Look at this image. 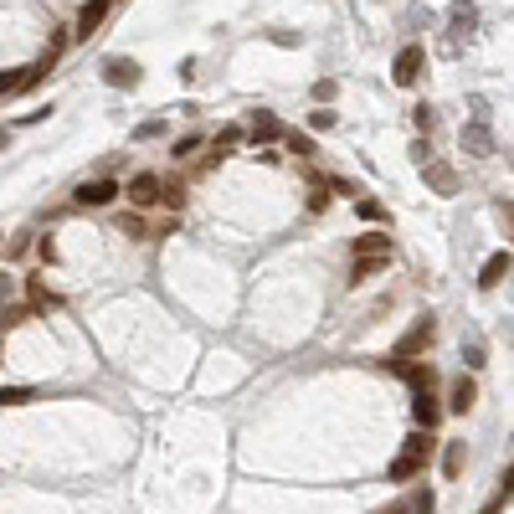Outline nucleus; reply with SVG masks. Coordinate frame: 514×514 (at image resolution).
Wrapping results in <instances>:
<instances>
[{
    "mask_svg": "<svg viewBox=\"0 0 514 514\" xmlns=\"http://www.w3.org/2000/svg\"><path fill=\"white\" fill-rule=\"evenodd\" d=\"M427 458H433V437L427 433H417V437H406V448H402V458L391 463V479L396 483H406V479H417L422 468H427Z\"/></svg>",
    "mask_w": 514,
    "mask_h": 514,
    "instance_id": "f257e3e1",
    "label": "nucleus"
},
{
    "mask_svg": "<svg viewBox=\"0 0 514 514\" xmlns=\"http://www.w3.org/2000/svg\"><path fill=\"white\" fill-rule=\"evenodd\" d=\"M422 67H427V52H422V47H402V52H396V62H391L396 88H412V82L422 78Z\"/></svg>",
    "mask_w": 514,
    "mask_h": 514,
    "instance_id": "f03ea898",
    "label": "nucleus"
},
{
    "mask_svg": "<svg viewBox=\"0 0 514 514\" xmlns=\"http://www.w3.org/2000/svg\"><path fill=\"white\" fill-rule=\"evenodd\" d=\"M139 78H145V67L128 62V57H109V62H103V82H109V88H139Z\"/></svg>",
    "mask_w": 514,
    "mask_h": 514,
    "instance_id": "7ed1b4c3",
    "label": "nucleus"
},
{
    "mask_svg": "<svg viewBox=\"0 0 514 514\" xmlns=\"http://www.w3.org/2000/svg\"><path fill=\"white\" fill-rule=\"evenodd\" d=\"M113 195H119L113 180H82L78 186V206H109Z\"/></svg>",
    "mask_w": 514,
    "mask_h": 514,
    "instance_id": "20e7f679",
    "label": "nucleus"
},
{
    "mask_svg": "<svg viewBox=\"0 0 514 514\" xmlns=\"http://www.w3.org/2000/svg\"><path fill=\"white\" fill-rule=\"evenodd\" d=\"M109 5H113V0H88V5H82V16H78V32H72V36H82V42H88V36H93L98 26H103Z\"/></svg>",
    "mask_w": 514,
    "mask_h": 514,
    "instance_id": "39448f33",
    "label": "nucleus"
},
{
    "mask_svg": "<svg viewBox=\"0 0 514 514\" xmlns=\"http://www.w3.org/2000/svg\"><path fill=\"white\" fill-rule=\"evenodd\" d=\"M124 195L134 201V206H149V201H160V176H134Z\"/></svg>",
    "mask_w": 514,
    "mask_h": 514,
    "instance_id": "423d86ee",
    "label": "nucleus"
},
{
    "mask_svg": "<svg viewBox=\"0 0 514 514\" xmlns=\"http://www.w3.org/2000/svg\"><path fill=\"white\" fill-rule=\"evenodd\" d=\"M422 176H427V186H433V191H443V195H452V191H458V176H452L448 165L422 160Z\"/></svg>",
    "mask_w": 514,
    "mask_h": 514,
    "instance_id": "0eeeda50",
    "label": "nucleus"
},
{
    "mask_svg": "<svg viewBox=\"0 0 514 514\" xmlns=\"http://www.w3.org/2000/svg\"><path fill=\"white\" fill-rule=\"evenodd\" d=\"M504 278H509V247H504V252H494V257H489V262H483L479 283H483V289H499Z\"/></svg>",
    "mask_w": 514,
    "mask_h": 514,
    "instance_id": "6e6552de",
    "label": "nucleus"
},
{
    "mask_svg": "<svg viewBox=\"0 0 514 514\" xmlns=\"http://www.w3.org/2000/svg\"><path fill=\"white\" fill-rule=\"evenodd\" d=\"M473 402H479V386L468 381V376H458V381H452L448 406H452V412H473Z\"/></svg>",
    "mask_w": 514,
    "mask_h": 514,
    "instance_id": "1a4fd4ad",
    "label": "nucleus"
},
{
    "mask_svg": "<svg viewBox=\"0 0 514 514\" xmlns=\"http://www.w3.org/2000/svg\"><path fill=\"white\" fill-rule=\"evenodd\" d=\"M252 139L257 145H273V139H283V124L273 113H252Z\"/></svg>",
    "mask_w": 514,
    "mask_h": 514,
    "instance_id": "9d476101",
    "label": "nucleus"
},
{
    "mask_svg": "<svg viewBox=\"0 0 514 514\" xmlns=\"http://www.w3.org/2000/svg\"><path fill=\"white\" fill-rule=\"evenodd\" d=\"M427 339H433V324L422 319V324H417V329H412V335H406V339H402V345H396V360H406V355H417V350H422V345H427Z\"/></svg>",
    "mask_w": 514,
    "mask_h": 514,
    "instance_id": "9b49d317",
    "label": "nucleus"
},
{
    "mask_svg": "<svg viewBox=\"0 0 514 514\" xmlns=\"http://www.w3.org/2000/svg\"><path fill=\"white\" fill-rule=\"evenodd\" d=\"M412 412H417L422 433H433V427H437V402L427 396V391H417V402H412Z\"/></svg>",
    "mask_w": 514,
    "mask_h": 514,
    "instance_id": "f8f14e48",
    "label": "nucleus"
},
{
    "mask_svg": "<svg viewBox=\"0 0 514 514\" xmlns=\"http://www.w3.org/2000/svg\"><path fill=\"white\" fill-rule=\"evenodd\" d=\"M355 252H360V257H391V242H386L381 232H370V237L355 242Z\"/></svg>",
    "mask_w": 514,
    "mask_h": 514,
    "instance_id": "ddd939ff",
    "label": "nucleus"
},
{
    "mask_svg": "<svg viewBox=\"0 0 514 514\" xmlns=\"http://www.w3.org/2000/svg\"><path fill=\"white\" fill-rule=\"evenodd\" d=\"M463 145L473 149V155H494V139H489V128H483V124L468 128V134H463Z\"/></svg>",
    "mask_w": 514,
    "mask_h": 514,
    "instance_id": "4468645a",
    "label": "nucleus"
},
{
    "mask_svg": "<svg viewBox=\"0 0 514 514\" xmlns=\"http://www.w3.org/2000/svg\"><path fill=\"white\" fill-rule=\"evenodd\" d=\"M473 16H479V11H473V0H458V5H452V32H463V36H468Z\"/></svg>",
    "mask_w": 514,
    "mask_h": 514,
    "instance_id": "2eb2a0df",
    "label": "nucleus"
},
{
    "mask_svg": "<svg viewBox=\"0 0 514 514\" xmlns=\"http://www.w3.org/2000/svg\"><path fill=\"white\" fill-rule=\"evenodd\" d=\"M443 473H448V479L463 473V443H448V452H443Z\"/></svg>",
    "mask_w": 514,
    "mask_h": 514,
    "instance_id": "dca6fc26",
    "label": "nucleus"
},
{
    "mask_svg": "<svg viewBox=\"0 0 514 514\" xmlns=\"http://www.w3.org/2000/svg\"><path fill=\"white\" fill-rule=\"evenodd\" d=\"M381 262H386V257H360V262H355V278H350V283H366V278L376 273Z\"/></svg>",
    "mask_w": 514,
    "mask_h": 514,
    "instance_id": "f3484780",
    "label": "nucleus"
},
{
    "mask_svg": "<svg viewBox=\"0 0 514 514\" xmlns=\"http://www.w3.org/2000/svg\"><path fill=\"white\" fill-rule=\"evenodd\" d=\"M289 149L299 160H309V155H314V139H309V134H289Z\"/></svg>",
    "mask_w": 514,
    "mask_h": 514,
    "instance_id": "a211bd4d",
    "label": "nucleus"
},
{
    "mask_svg": "<svg viewBox=\"0 0 514 514\" xmlns=\"http://www.w3.org/2000/svg\"><path fill=\"white\" fill-rule=\"evenodd\" d=\"M21 402H32V391H26V386H11V391H0V406H21Z\"/></svg>",
    "mask_w": 514,
    "mask_h": 514,
    "instance_id": "6ab92c4d",
    "label": "nucleus"
},
{
    "mask_svg": "<svg viewBox=\"0 0 514 514\" xmlns=\"http://www.w3.org/2000/svg\"><path fill=\"white\" fill-rule=\"evenodd\" d=\"M335 119H339L335 109H314V113H309V124H314V128H335Z\"/></svg>",
    "mask_w": 514,
    "mask_h": 514,
    "instance_id": "aec40b11",
    "label": "nucleus"
},
{
    "mask_svg": "<svg viewBox=\"0 0 514 514\" xmlns=\"http://www.w3.org/2000/svg\"><path fill=\"white\" fill-rule=\"evenodd\" d=\"M412 124L427 134V128H433V109H427V103H417V109H412Z\"/></svg>",
    "mask_w": 514,
    "mask_h": 514,
    "instance_id": "412c9836",
    "label": "nucleus"
},
{
    "mask_svg": "<svg viewBox=\"0 0 514 514\" xmlns=\"http://www.w3.org/2000/svg\"><path fill=\"white\" fill-rule=\"evenodd\" d=\"M5 93H21V72H16V78H11V72H0V98H5Z\"/></svg>",
    "mask_w": 514,
    "mask_h": 514,
    "instance_id": "4be33fe9",
    "label": "nucleus"
},
{
    "mask_svg": "<svg viewBox=\"0 0 514 514\" xmlns=\"http://www.w3.org/2000/svg\"><path fill=\"white\" fill-rule=\"evenodd\" d=\"M314 98H319V109H324V103L335 98V82H329V78H324V82H314Z\"/></svg>",
    "mask_w": 514,
    "mask_h": 514,
    "instance_id": "5701e85b",
    "label": "nucleus"
},
{
    "mask_svg": "<svg viewBox=\"0 0 514 514\" xmlns=\"http://www.w3.org/2000/svg\"><path fill=\"white\" fill-rule=\"evenodd\" d=\"M412 514H433V489H422L417 504H412Z\"/></svg>",
    "mask_w": 514,
    "mask_h": 514,
    "instance_id": "b1692460",
    "label": "nucleus"
},
{
    "mask_svg": "<svg viewBox=\"0 0 514 514\" xmlns=\"http://www.w3.org/2000/svg\"><path fill=\"white\" fill-rule=\"evenodd\" d=\"M355 211H360V222H376V216H381V206H376V201H360Z\"/></svg>",
    "mask_w": 514,
    "mask_h": 514,
    "instance_id": "393cba45",
    "label": "nucleus"
},
{
    "mask_svg": "<svg viewBox=\"0 0 514 514\" xmlns=\"http://www.w3.org/2000/svg\"><path fill=\"white\" fill-rule=\"evenodd\" d=\"M376 514H406V504H386V509H376Z\"/></svg>",
    "mask_w": 514,
    "mask_h": 514,
    "instance_id": "a878e982",
    "label": "nucleus"
},
{
    "mask_svg": "<svg viewBox=\"0 0 514 514\" xmlns=\"http://www.w3.org/2000/svg\"><path fill=\"white\" fill-rule=\"evenodd\" d=\"M5 145H11V128H0V149H5Z\"/></svg>",
    "mask_w": 514,
    "mask_h": 514,
    "instance_id": "bb28decb",
    "label": "nucleus"
}]
</instances>
